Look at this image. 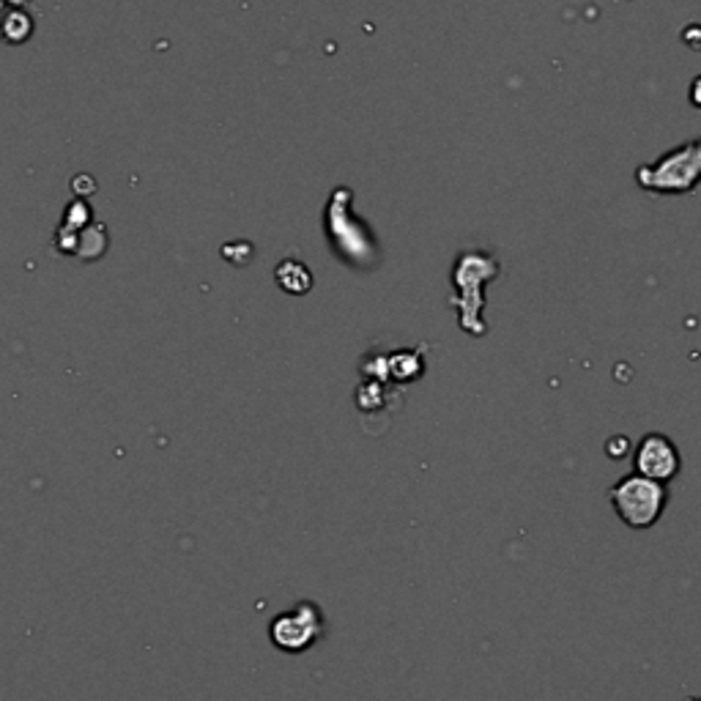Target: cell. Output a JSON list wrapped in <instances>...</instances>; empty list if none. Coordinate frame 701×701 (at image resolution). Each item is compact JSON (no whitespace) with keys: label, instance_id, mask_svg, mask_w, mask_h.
<instances>
[{"label":"cell","instance_id":"6da1fadb","mask_svg":"<svg viewBox=\"0 0 701 701\" xmlns=\"http://www.w3.org/2000/svg\"><path fill=\"white\" fill-rule=\"evenodd\" d=\"M609 499L622 524L644 531L663 518V510L668 504V488L661 479L634 472L609 490Z\"/></svg>","mask_w":701,"mask_h":701},{"label":"cell","instance_id":"7a4b0ae2","mask_svg":"<svg viewBox=\"0 0 701 701\" xmlns=\"http://www.w3.org/2000/svg\"><path fill=\"white\" fill-rule=\"evenodd\" d=\"M326 634L324 611L313 603V600H299L293 609L283 611L268 625V639L279 652H308L310 647L318 644Z\"/></svg>","mask_w":701,"mask_h":701},{"label":"cell","instance_id":"3957f363","mask_svg":"<svg viewBox=\"0 0 701 701\" xmlns=\"http://www.w3.org/2000/svg\"><path fill=\"white\" fill-rule=\"evenodd\" d=\"M634 466L636 472L644 474V477L668 483V479L677 477L679 468H683V455H679L677 445H674L668 436L647 434L644 439L639 441V447H636Z\"/></svg>","mask_w":701,"mask_h":701},{"label":"cell","instance_id":"277c9868","mask_svg":"<svg viewBox=\"0 0 701 701\" xmlns=\"http://www.w3.org/2000/svg\"><path fill=\"white\" fill-rule=\"evenodd\" d=\"M277 283L283 291L304 293L313 286V277H310V268L302 266L299 261H283L277 266Z\"/></svg>","mask_w":701,"mask_h":701},{"label":"cell","instance_id":"5b68a950","mask_svg":"<svg viewBox=\"0 0 701 701\" xmlns=\"http://www.w3.org/2000/svg\"><path fill=\"white\" fill-rule=\"evenodd\" d=\"M30 34H34V17L23 9H9L7 23H3V36L9 45H23L30 39Z\"/></svg>","mask_w":701,"mask_h":701},{"label":"cell","instance_id":"8992f818","mask_svg":"<svg viewBox=\"0 0 701 701\" xmlns=\"http://www.w3.org/2000/svg\"><path fill=\"white\" fill-rule=\"evenodd\" d=\"M28 0H7V7H25Z\"/></svg>","mask_w":701,"mask_h":701}]
</instances>
